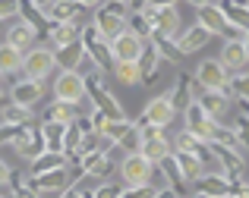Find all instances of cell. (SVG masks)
Wrapping results in <instances>:
<instances>
[{
	"mask_svg": "<svg viewBox=\"0 0 249 198\" xmlns=\"http://www.w3.org/2000/svg\"><path fill=\"white\" fill-rule=\"evenodd\" d=\"M155 198H180L174 192V189H167V186H161V189H155Z\"/></svg>",
	"mask_w": 249,
	"mask_h": 198,
	"instance_id": "51",
	"label": "cell"
},
{
	"mask_svg": "<svg viewBox=\"0 0 249 198\" xmlns=\"http://www.w3.org/2000/svg\"><path fill=\"white\" fill-rule=\"evenodd\" d=\"M32 3H38V6H41V10H44V6H48L51 0H32Z\"/></svg>",
	"mask_w": 249,
	"mask_h": 198,
	"instance_id": "58",
	"label": "cell"
},
{
	"mask_svg": "<svg viewBox=\"0 0 249 198\" xmlns=\"http://www.w3.org/2000/svg\"><path fill=\"white\" fill-rule=\"evenodd\" d=\"M82 110L76 107V104H63V101H51L48 110H44V120L48 123H60V126H70V123L79 116Z\"/></svg>",
	"mask_w": 249,
	"mask_h": 198,
	"instance_id": "32",
	"label": "cell"
},
{
	"mask_svg": "<svg viewBox=\"0 0 249 198\" xmlns=\"http://www.w3.org/2000/svg\"><path fill=\"white\" fill-rule=\"evenodd\" d=\"M117 148H120L123 154H139V148H142V132H139V126H136V123L126 129V135L117 142Z\"/></svg>",
	"mask_w": 249,
	"mask_h": 198,
	"instance_id": "42",
	"label": "cell"
},
{
	"mask_svg": "<svg viewBox=\"0 0 249 198\" xmlns=\"http://www.w3.org/2000/svg\"><path fill=\"white\" fill-rule=\"evenodd\" d=\"M183 123H186V132H193V135L202 138V142H208V138H212V132H214V126H218V123H214L196 101L183 107Z\"/></svg>",
	"mask_w": 249,
	"mask_h": 198,
	"instance_id": "12",
	"label": "cell"
},
{
	"mask_svg": "<svg viewBox=\"0 0 249 198\" xmlns=\"http://www.w3.org/2000/svg\"><path fill=\"white\" fill-rule=\"evenodd\" d=\"M227 91H231L233 104H237V101H249V69L231 72V79H227Z\"/></svg>",
	"mask_w": 249,
	"mask_h": 198,
	"instance_id": "37",
	"label": "cell"
},
{
	"mask_svg": "<svg viewBox=\"0 0 249 198\" xmlns=\"http://www.w3.org/2000/svg\"><path fill=\"white\" fill-rule=\"evenodd\" d=\"M79 29L82 25H73V22H51L48 32H44V41H48L44 48L57 50V48H63V44L79 41Z\"/></svg>",
	"mask_w": 249,
	"mask_h": 198,
	"instance_id": "24",
	"label": "cell"
},
{
	"mask_svg": "<svg viewBox=\"0 0 249 198\" xmlns=\"http://www.w3.org/2000/svg\"><path fill=\"white\" fill-rule=\"evenodd\" d=\"M233 198H249V182H240V186H233Z\"/></svg>",
	"mask_w": 249,
	"mask_h": 198,
	"instance_id": "49",
	"label": "cell"
},
{
	"mask_svg": "<svg viewBox=\"0 0 249 198\" xmlns=\"http://www.w3.org/2000/svg\"><path fill=\"white\" fill-rule=\"evenodd\" d=\"M231 3H240V6H249V0H231Z\"/></svg>",
	"mask_w": 249,
	"mask_h": 198,
	"instance_id": "59",
	"label": "cell"
},
{
	"mask_svg": "<svg viewBox=\"0 0 249 198\" xmlns=\"http://www.w3.org/2000/svg\"><path fill=\"white\" fill-rule=\"evenodd\" d=\"M19 19H22L25 25H32V29L38 32V35H44L48 32V16H44V10L38 3H32V0H19Z\"/></svg>",
	"mask_w": 249,
	"mask_h": 198,
	"instance_id": "31",
	"label": "cell"
},
{
	"mask_svg": "<svg viewBox=\"0 0 249 198\" xmlns=\"http://www.w3.org/2000/svg\"><path fill=\"white\" fill-rule=\"evenodd\" d=\"M196 25H202V29L208 32V35H224V32H231V25H227V19H224V13H221V6L218 3H205V6H199L196 10Z\"/></svg>",
	"mask_w": 249,
	"mask_h": 198,
	"instance_id": "20",
	"label": "cell"
},
{
	"mask_svg": "<svg viewBox=\"0 0 249 198\" xmlns=\"http://www.w3.org/2000/svg\"><path fill=\"white\" fill-rule=\"evenodd\" d=\"M0 25H3V22H0Z\"/></svg>",
	"mask_w": 249,
	"mask_h": 198,
	"instance_id": "63",
	"label": "cell"
},
{
	"mask_svg": "<svg viewBox=\"0 0 249 198\" xmlns=\"http://www.w3.org/2000/svg\"><path fill=\"white\" fill-rule=\"evenodd\" d=\"M155 176H161L167 189H174V192L180 195V198H186V186H189V180L183 176L180 164L174 161V151H170L164 161H158V164H155Z\"/></svg>",
	"mask_w": 249,
	"mask_h": 198,
	"instance_id": "15",
	"label": "cell"
},
{
	"mask_svg": "<svg viewBox=\"0 0 249 198\" xmlns=\"http://www.w3.org/2000/svg\"><path fill=\"white\" fill-rule=\"evenodd\" d=\"M189 186H193L196 195H205V198H224V195L233 192V186L221 173H202V176H196Z\"/></svg>",
	"mask_w": 249,
	"mask_h": 198,
	"instance_id": "18",
	"label": "cell"
},
{
	"mask_svg": "<svg viewBox=\"0 0 249 198\" xmlns=\"http://www.w3.org/2000/svg\"><path fill=\"white\" fill-rule=\"evenodd\" d=\"M85 101H91V110L104 114V120H126V110H123V104L114 98V91H110L107 85L85 88Z\"/></svg>",
	"mask_w": 249,
	"mask_h": 198,
	"instance_id": "6",
	"label": "cell"
},
{
	"mask_svg": "<svg viewBox=\"0 0 249 198\" xmlns=\"http://www.w3.org/2000/svg\"><path fill=\"white\" fill-rule=\"evenodd\" d=\"M67 167V154H57V151H41L35 161H29V176H41L51 170H63Z\"/></svg>",
	"mask_w": 249,
	"mask_h": 198,
	"instance_id": "30",
	"label": "cell"
},
{
	"mask_svg": "<svg viewBox=\"0 0 249 198\" xmlns=\"http://www.w3.org/2000/svg\"><path fill=\"white\" fill-rule=\"evenodd\" d=\"M145 6H177V0H145Z\"/></svg>",
	"mask_w": 249,
	"mask_h": 198,
	"instance_id": "52",
	"label": "cell"
},
{
	"mask_svg": "<svg viewBox=\"0 0 249 198\" xmlns=\"http://www.w3.org/2000/svg\"><path fill=\"white\" fill-rule=\"evenodd\" d=\"M0 123H10V126H25V123H32V110L6 101L3 107H0Z\"/></svg>",
	"mask_w": 249,
	"mask_h": 198,
	"instance_id": "36",
	"label": "cell"
},
{
	"mask_svg": "<svg viewBox=\"0 0 249 198\" xmlns=\"http://www.w3.org/2000/svg\"><path fill=\"white\" fill-rule=\"evenodd\" d=\"M196 104H199L202 110H205L208 116H212L214 123H221L227 114H231V107H233V98H231V91H202L199 98H196Z\"/></svg>",
	"mask_w": 249,
	"mask_h": 198,
	"instance_id": "14",
	"label": "cell"
},
{
	"mask_svg": "<svg viewBox=\"0 0 249 198\" xmlns=\"http://www.w3.org/2000/svg\"><path fill=\"white\" fill-rule=\"evenodd\" d=\"M218 63L224 66L227 72H243V69H246V48H243V38H227L224 48H221Z\"/></svg>",
	"mask_w": 249,
	"mask_h": 198,
	"instance_id": "22",
	"label": "cell"
},
{
	"mask_svg": "<svg viewBox=\"0 0 249 198\" xmlns=\"http://www.w3.org/2000/svg\"><path fill=\"white\" fill-rule=\"evenodd\" d=\"M54 54H51V48H32L22 54V79H32V82H44V79L54 72Z\"/></svg>",
	"mask_w": 249,
	"mask_h": 198,
	"instance_id": "3",
	"label": "cell"
},
{
	"mask_svg": "<svg viewBox=\"0 0 249 198\" xmlns=\"http://www.w3.org/2000/svg\"><path fill=\"white\" fill-rule=\"evenodd\" d=\"M10 198H38V192H35V189H29V186H25V180H22L19 186H13V195Z\"/></svg>",
	"mask_w": 249,
	"mask_h": 198,
	"instance_id": "47",
	"label": "cell"
},
{
	"mask_svg": "<svg viewBox=\"0 0 249 198\" xmlns=\"http://www.w3.org/2000/svg\"><path fill=\"white\" fill-rule=\"evenodd\" d=\"M114 3H126V0H114Z\"/></svg>",
	"mask_w": 249,
	"mask_h": 198,
	"instance_id": "60",
	"label": "cell"
},
{
	"mask_svg": "<svg viewBox=\"0 0 249 198\" xmlns=\"http://www.w3.org/2000/svg\"><path fill=\"white\" fill-rule=\"evenodd\" d=\"M224 198H233V195H224Z\"/></svg>",
	"mask_w": 249,
	"mask_h": 198,
	"instance_id": "62",
	"label": "cell"
},
{
	"mask_svg": "<svg viewBox=\"0 0 249 198\" xmlns=\"http://www.w3.org/2000/svg\"><path fill=\"white\" fill-rule=\"evenodd\" d=\"M174 116H177V110L170 107L167 95H158V98H152V101L145 104V110H142V116H139V120H142V123H148V126L167 129V126H170V120H174Z\"/></svg>",
	"mask_w": 249,
	"mask_h": 198,
	"instance_id": "17",
	"label": "cell"
},
{
	"mask_svg": "<svg viewBox=\"0 0 249 198\" xmlns=\"http://www.w3.org/2000/svg\"><path fill=\"white\" fill-rule=\"evenodd\" d=\"M148 41L155 44V50H158V57H161V60H170V63H180V60H183V54L177 50V41H174V38H161V35H152Z\"/></svg>",
	"mask_w": 249,
	"mask_h": 198,
	"instance_id": "38",
	"label": "cell"
},
{
	"mask_svg": "<svg viewBox=\"0 0 249 198\" xmlns=\"http://www.w3.org/2000/svg\"><path fill=\"white\" fill-rule=\"evenodd\" d=\"M107 44H110V60L114 63H136L145 41L136 38L133 32H120V35H117L114 41H107Z\"/></svg>",
	"mask_w": 249,
	"mask_h": 198,
	"instance_id": "11",
	"label": "cell"
},
{
	"mask_svg": "<svg viewBox=\"0 0 249 198\" xmlns=\"http://www.w3.org/2000/svg\"><path fill=\"white\" fill-rule=\"evenodd\" d=\"M110 69H114L120 85H142V76H139V66L136 63H114Z\"/></svg>",
	"mask_w": 249,
	"mask_h": 198,
	"instance_id": "41",
	"label": "cell"
},
{
	"mask_svg": "<svg viewBox=\"0 0 249 198\" xmlns=\"http://www.w3.org/2000/svg\"><path fill=\"white\" fill-rule=\"evenodd\" d=\"M126 16H129V6L126 3H114V0H104V6L95 10V29L104 41H114L120 32H126Z\"/></svg>",
	"mask_w": 249,
	"mask_h": 198,
	"instance_id": "1",
	"label": "cell"
},
{
	"mask_svg": "<svg viewBox=\"0 0 249 198\" xmlns=\"http://www.w3.org/2000/svg\"><path fill=\"white\" fill-rule=\"evenodd\" d=\"M57 198H82V195H79V189H63Z\"/></svg>",
	"mask_w": 249,
	"mask_h": 198,
	"instance_id": "53",
	"label": "cell"
},
{
	"mask_svg": "<svg viewBox=\"0 0 249 198\" xmlns=\"http://www.w3.org/2000/svg\"><path fill=\"white\" fill-rule=\"evenodd\" d=\"M6 104V91H3V79H0V107Z\"/></svg>",
	"mask_w": 249,
	"mask_h": 198,
	"instance_id": "56",
	"label": "cell"
},
{
	"mask_svg": "<svg viewBox=\"0 0 249 198\" xmlns=\"http://www.w3.org/2000/svg\"><path fill=\"white\" fill-rule=\"evenodd\" d=\"M25 186L35 189L38 195L41 192H63V189H70L67 167L63 170H51V173H41V176H25Z\"/></svg>",
	"mask_w": 249,
	"mask_h": 198,
	"instance_id": "19",
	"label": "cell"
},
{
	"mask_svg": "<svg viewBox=\"0 0 249 198\" xmlns=\"http://www.w3.org/2000/svg\"><path fill=\"white\" fill-rule=\"evenodd\" d=\"M243 48H246V63H249V32L243 35Z\"/></svg>",
	"mask_w": 249,
	"mask_h": 198,
	"instance_id": "57",
	"label": "cell"
},
{
	"mask_svg": "<svg viewBox=\"0 0 249 198\" xmlns=\"http://www.w3.org/2000/svg\"><path fill=\"white\" fill-rule=\"evenodd\" d=\"M164 95H167L170 107L183 114V107L196 101V82H193V76H189V72H180V76H177V82H174V88L164 91Z\"/></svg>",
	"mask_w": 249,
	"mask_h": 198,
	"instance_id": "21",
	"label": "cell"
},
{
	"mask_svg": "<svg viewBox=\"0 0 249 198\" xmlns=\"http://www.w3.org/2000/svg\"><path fill=\"white\" fill-rule=\"evenodd\" d=\"M126 32H133L136 38H142V41H148L152 38V19L145 16V10H136L126 16Z\"/></svg>",
	"mask_w": 249,
	"mask_h": 198,
	"instance_id": "35",
	"label": "cell"
},
{
	"mask_svg": "<svg viewBox=\"0 0 249 198\" xmlns=\"http://www.w3.org/2000/svg\"><path fill=\"white\" fill-rule=\"evenodd\" d=\"M19 16V0H0V22Z\"/></svg>",
	"mask_w": 249,
	"mask_h": 198,
	"instance_id": "46",
	"label": "cell"
},
{
	"mask_svg": "<svg viewBox=\"0 0 249 198\" xmlns=\"http://www.w3.org/2000/svg\"><path fill=\"white\" fill-rule=\"evenodd\" d=\"M13 151H16L19 157H25V161H35L38 154L44 151V138H41V126H38L35 120L32 123H25V129H22V135L13 142Z\"/></svg>",
	"mask_w": 249,
	"mask_h": 198,
	"instance_id": "13",
	"label": "cell"
},
{
	"mask_svg": "<svg viewBox=\"0 0 249 198\" xmlns=\"http://www.w3.org/2000/svg\"><path fill=\"white\" fill-rule=\"evenodd\" d=\"M177 41V50H180L183 57H189V54H196V50H202L208 41H212V35H208L202 25H189L186 32H180V35L174 38Z\"/></svg>",
	"mask_w": 249,
	"mask_h": 198,
	"instance_id": "26",
	"label": "cell"
},
{
	"mask_svg": "<svg viewBox=\"0 0 249 198\" xmlns=\"http://www.w3.org/2000/svg\"><path fill=\"white\" fill-rule=\"evenodd\" d=\"M136 66H139L142 85H148V82H155V79H158L161 57H158V50H155V44H152V41H145V44H142V54H139V60H136Z\"/></svg>",
	"mask_w": 249,
	"mask_h": 198,
	"instance_id": "28",
	"label": "cell"
},
{
	"mask_svg": "<svg viewBox=\"0 0 249 198\" xmlns=\"http://www.w3.org/2000/svg\"><path fill=\"white\" fill-rule=\"evenodd\" d=\"M155 164H148L142 154H126L120 161V180L123 186H152Z\"/></svg>",
	"mask_w": 249,
	"mask_h": 198,
	"instance_id": "4",
	"label": "cell"
},
{
	"mask_svg": "<svg viewBox=\"0 0 249 198\" xmlns=\"http://www.w3.org/2000/svg\"><path fill=\"white\" fill-rule=\"evenodd\" d=\"M174 151V145H170V138L164 135V132H158V135H152V138H142V148H139V154L145 157L148 164H158V161H164V157Z\"/></svg>",
	"mask_w": 249,
	"mask_h": 198,
	"instance_id": "29",
	"label": "cell"
},
{
	"mask_svg": "<svg viewBox=\"0 0 249 198\" xmlns=\"http://www.w3.org/2000/svg\"><path fill=\"white\" fill-rule=\"evenodd\" d=\"M174 161H177V164H180V170H183V176H186V180H189V182H193V180H196V176H202V173H205V170H202V164H199V161H196V157H193V154H186V151H174Z\"/></svg>",
	"mask_w": 249,
	"mask_h": 198,
	"instance_id": "40",
	"label": "cell"
},
{
	"mask_svg": "<svg viewBox=\"0 0 249 198\" xmlns=\"http://www.w3.org/2000/svg\"><path fill=\"white\" fill-rule=\"evenodd\" d=\"M25 126H10V123H0V148H13L19 135H22Z\"/></svg>",
	"mask_w": 249,
	"mask_h": 198,
	"instance_id": "44",
	"label": "cell"
},
{
	"mask_svg": "<svg viewBox=\"0 0 249 198\" xmlns=\"http://www.w3.org/2000/svg\"><path fill=\"white\" fill-rule=\"evenodd\" d=\"M76 164H79L85 180L110 176V173H114V148H110V151H89V154H82Z\"/></svg>",
	"mask_w": 249,
	"mask_h": 198,
	"instance_id": "9",
	"label": "cell"
},
{
	"mask_svg": "<svg viewBox=\"0 0 249 198\" xmlns=\"http://www.w3.org/2000/svg\"><path fill=\"white\" fill-rule=\"evenodd\" d=\"M79 44H82L85 60H89L91 66H98V69H104V72L114 66V60H110V44L98 35V29L91 22H85L79 29Z\"/></svg>",
	"mask_w": 249,
	"mask_h": 198,
	"instance_id": "2",
	"label": "cell"
},
{
	"mask_svg": "<svg viewBox=\"0 0 249 198\" xmlns=\"http://www.w3.org/2000/svg\"><path fill=\"white\" fill-rule=\"evenodd\" d=\"M221 13H224L227 25H231V32H237L240 38L249 32V6H240V3H231V0H218Z\"/></svg>",
	"mask_w": 249,
	"mask_h": 198,
	"instance_id": "27",
	"label": "cell"
},
{
	"mask_svg": "<svg viewBox=\"0 0 249 198\" xmlns=\"http://www.w3.org/2000/svg\"><path fill=\"white\" fill-rule=\"evenodd\" d=\"M41 126V138H44V151H57V154H63V132L67 126H60V123H38Z\"/></svg>",
	"mask_w": 249,
	"mask_h": 198,
	"instance_id": "33",
	"label": "cell"
},
{
	"mask_svg": "<svg viewBox=\"0 0 249 198\" xmlns=\"http://www.w3.org/2000/svg\"><path fill=\"white\" fill-rule=\"evenodd\" d=\"M19 69H22V54L10 44H0V79L16 76Z\"/></svg>",
	"mask_w": 249,
	"mask_h": 198,
	"instance_id": "34",
	"label": "cell"
},
{
	"mask_svg": "<svg viewBox=\"0 0 249 198\" xmlns=\"http://www.w3.org/2000/svg\"><path fill=\"white\" fill-rule=\"evenodd\" d=\"M142 10L152 19V35H161V38L180 35V10L177 6H142Z\"/></svg>",
	"mask_w": 249,
	"mask_h": 198,
	"instance_id": "5",
	"label": "cell"
},
{
	"mask_svg": "<svg viewBox=\"0 0 249 198\" xmlns=\"http://www.w3.org/2000/svg\"><path fill=\"white\" fill-rule=\"evenodd\" d=\"M129 126H133V120H129V116H126V120H104V126H101V132H98V135H104V138H107V142L117 148V142L126 135Z\"/></svg>",
	"mask_w": 249,
	"mask_h": 198,
	"instance_id": "39",
	"label": "cell"
},
{
	"mask_svg": "<svg viewBox=\"0 0 249 198\" xmlns=\"http://www.w3.org/2000/svg\"><path fill=\"white\" fill-rule=\"evenodd\" d=\"M76 3H82V6H85L89 13H95L98 6H104V0H76Z\"/></svg>",
	"mask_w": 249,
	"mask_h": 198,
	"instance_id": "50",
	"label": "cell"
},
{
	"mask_svg": "<svg viewBox=\"0 0 249 198\" xmlns=\"http://www.w3.org/2000/svg\"><path fill=\"white\" fill-rule=\"evenodd\" d=\"M54 101H63V104H79L85 101V82L79 72H60L54 79Z\"/></svg>",
	"mask_w": 249,
	"mask_h": 198,
	"instance_id": "7",
	"label": "cell"
},
{
	"mask_svg": "<svg viewBox=\"0 0 249 198\" xmlns=\"http://www.w3.org/2000/svg\"><path fill=\"white\" fill-rule=\"evenodd\" d=\"M3 44H10V48L19 50V54H25V50H32V48L38 44V32L19 19V22H13L10 29H6V41H3Z\"/></svg>",
	"mask_w": 249,
	"mask_h": 198,
	"instance_id": "25",
	"label": "cell"
},
{
	"mask_svg": "<svg viewBox=\"0 0 249 198\" xmlns=\"http://www.w3.org/2000/svg\"><path fill=\"white\" fill-rule=\"evenodd\" d=\"M44 16H48V22H73V25H85V16H89V10H85L82 3H76V0H51V3L44 6Z\"/></svg>",
	"mask_w": 249,
	"mask_h": 198,
	"instance_id": "10",
	"label": "cell"
},
{
	"mask_svg": "<svg viewBox=\"0 0 249 198\" xmlns=\"http://www.w3.org/2000/svg\"><path fill=\"white\" fill-rule=\"evenodd\" d=\"M54 54V66L60 72H79L82 63H85V54H82V44L73 41V44H63V48L51 50Z\"/></svg>",
	"mask_w": 249,
	"mask_h": 198,
	"instance_id": "23",
	"label": "cell"
},
{
	"mask_svg": "<svg viewBox=\"0 0 249 198\" xmlns=\"http://www.w3.org/2000/svg\"><path fill=\"white\" fill-rule=\"evenodd\" d=\"M227 79H231V72H227L218 60H202L199 69H196L193 82L199 85L202 91H224L227 88Z\"/></svg>",
	"mask_w": 249,
	"mask_h": 198,
	"instance_id": "8",
	"label": "cell"
},
{
	"mask_svg": "<svg viewBox=\"0 0 249 198\" xmlns=\"http://www.w3.org/2000/svg\"><path fill=\"white\" fill-rule=\"evenodd\" d=\"M6 182H10V164L0 157V186H6Z\"/></svg>",
	"mask_w": 249,
	"mask_h": 198,
	"instance_id": "48",
	"label": "cell"
},
{
	"mask_svg": "<svg viewBox=\"0 0 249 198\" xmlns=\"http://www.w3.org/2000/svg\"><path fill=\"white\" fill-rule=\"evenodd\" d=\"M231 129H233V135H237V142H240V148H249V120H246V116H240L237 114V120H233L231 123Z\"/></svg>",
	"mask_w": 249,
	"mask_h": 198,
	"instance_id": "43",
	"label": "cell"
},
{
	"mask_svg": "<svg viewBox=\"0 0 249 198\" xmlns=\"http://www.w3.org/2000/svg\"><path fill=\"white\" fill-rule=\"evenodd\" d=\"M44 98V85L41 82H32V79H19L13 82V88L6 91V101L10 104H19V107H35L38 101Z\"/></svg>",
	"mask_w": 249,
	"mask_h": 198,
	"instance_id": "16",
	"label": "cell"
},
{
	"mask_svg": "<svg viewBox=\"0 0 249 198\" xmlns=\"http://www.w3.org/2000/svg\"><path fill=\"white\" fill-rule=\"evenodd\" d=\"M117 198H155V186H123Z\"/></svg>",
	"mask_w": 249,
	"mask_h": 198,
	"instance_id": "45",
	"label": "cell"
},
{
	"mask_svg": "<svg viewBox=\"0 0 249 198\" xmlns=\"http://www.w3.org/2000/svg\"><path fill=\"white\" fill-rule=\"evenodd\" d=\"M189 6H196V10H199V6H205V3H214V0H186Z\"/></svg>",
	"mask_w": 249,
	"mask_h": 198,
	"instance_id": "55",
	"label": "cell"
},
{
	"mask_svg": "<svg viewBox=\"0 0 249 198\" xmlns=\"http://www.w3.org/2000/svg\"><path fill=\"white\" fill-rule=\"evenodd\" d=\"M196 198H205V195H196Z\"/></svg>",
	"mask_w": 249,
	"mask_h": 198,
	"instance_id": "61",
	"label": "cell"
},
{
	"mask_svg": "<svg viewBox=\"0 0 249 198\" xmlns=\"http://www.w3.org/2000/svg\"><path fill=\"white\" fill-rule=\"evenodd\" d=\"M126 6H129V13H136V10H142V6H145V0H126Z\"/></svg>",
	"mask_w": 249,
	"mask_h": 198,
	"instance_id": "54",
	"label": "cell"
}]
</instances>
